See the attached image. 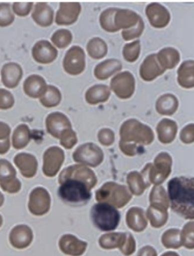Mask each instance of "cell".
I'll list each match as a JSON object with an SVG mask.
<instances>
[{"label":"cell","instance_id":"6da1fadb","mask_svg":"<svg viewBox=\"0 0 194 256\" xmlns=\"http://www.w3.org/2000/svg\"><path fill=\"white\" fill-rule=\"evenodd\" d=\"M168 192L174 212L185 218H193L194 179L185 176L173 178L168 184Z\"/></svg>","mask_w":194,"mask_h":256},{"label":"cell","instance_id":"7a4b0ae2","mask_svg":"<svg viewBox=\"0 0 194 256\" xmlns=\"http://www.w3.org/2000/svg\"><path fill=\"white\" fill-rule=\"evenodd\" d=\"M62 202L71 207H82L91 198V194L84 181L74 178L65 180L58 190Z\"/></svg>","mask_w":194,"mask_h":256},{"label":"cell","instance_id":"3957f363","mask_svg":"<svg viewBox=\"0 0 194 256\" xmlns=\"http://www.w3.org/2000/svg\"><path fill=\"white\" fill-rule=\"evenodd\" d=\"M90 218L97 229L101 231H112L119 226L121 215L117 208L112 204L98 203L92 208Z\"/></svg>","mask_w":194,"mask_h":256},{"label":"cell","instance_id":"277c9868","mask_svg":"<svg viewBox=\"0 0 194 256\" xmlns=\"http://www.w3.org/2000/svg\"><path fill=\"white\" fill-rule=\"evenodd\" d=\"M110 87L118 98L122 100L129 99L135 92V80L134 76L129 71L119 73L112 78Z\"/></svg>","mask_w":194,"mask_h":256},{"label":"cell","instance_id":"5b68a950","mask_svg":"<svg viewBox=\"0 0 194 256\" xmlns=\"http://www.w3.org/2000/svg\"><path fill=\"white\" fill-rule=\"evenodd\" d=\"M121 137L123 140L135 138L140 142L150 144L153 142V134L151 130L147 126L142 125L136 120H130L122 126Z\"/></svg>","mask_w":194,"mask_h":256},{"label":"cell","instance_id":"8992f818","mask_svg":"<svg viewBox=\"0 0 194 256\" xmlns=\"http://www.w3.org/2000/svg\"><path fill=\"white\" fill-rule=\"evenodd\" d=\"M85 52L82 48L73 46L67 51L63 60V68L71 76H78L85 70Z\"/></svg>","mask_w":194,"mask_h":256},{"label":"cell","instance_id":"52a82bcc","mask_svg":"<svg viewBox=\"0 0 194 256\" xmlns=\"http://www.w3.org/2000/svg\"><path fill=\"white\" fill-rule=\"evenodd\" d=\"M145 12L150 24L153 28H163L170 22V12L162 4L152 2L147 6Z\"/></svg>","mask_w":194,"mask_h":256},{"label":"cell","instance_id":"ba28073f","mask_svg":"<svg viewBox=\"0 0 194 256\" xmlns=\"http://www.w3.org/2000/svg\"><path fill=\"white\" fill-rule=\"evenodd\" d=\"M81 12L79 2H60L55 22L58 26H71L77 22Z\"/></svg>","mask_w":194,"mask_h":256},{"label":"cell","instance_id":"9c48e42d","mask_svg":"<svg viewBox=\"0 0 194 256\" xmlns=\"http://www.w3.org/2000/svg\"><path fill=\"white\" fill-rule=\"evenodd\" d=\"M32 56L38 64H52L58 56V50L48 40H39L32 48Z\"/></svg>","mask_w":194,"mask_h":256},{"label":"cell","instance_id":"30bf717a","mask_svg":"<svg viewBox=\"0 0 194 256\" xmlns=\"http://www.w3.org/2000/svg\"><path fill=\"white\" fill-rule=\"evenodd\" d=\"M103 152L97 146L93 144H86L81 146L74 152V160L77 162L96 166L103 160Z\"/></svg>","mask_w":194,"mask_h":256},{"label":"cell","instance_id":"8fae6325","mask_svg":"<svg viewBox=\"0 0 194 256\" xmlns=\"http://www.w3.org/2000/svg\"><path fill=\"white\" fill-rule=\"evenodd\" d=\"M166 72L157 60V54H153L144 58L140 67V76L145 82H152Z\"/></svg>","mask_w":194,"mask_h":256},{"label":"cell","instance_id":"7c38bea8","mask_svg":"<svg viewBox=\"0 0 194 256\" xmlns=\"http://www.w3.org/2000/svg\"><path fill=\"white\" fill-rule=\"evenodd\" d=\"M2 82L8 88H14L18 86L23 77V70L16 62L5 64L1 70Z\"/></svg>","mask_w":194,"mask_h":256},{"label":"cell","instance_id":"4fadbf2b","mask_svg":"<svg viewBox=\"0 0 194 256\" xmlns=\"http://www.w3.org/2000/svg\"><path fill=\"white\" fill-rule=\"evenodd\" d=\"M141 18V16L132 10L118 8L114 16V24L118 30H128L137 26Z\"/></svg>","mask_w":194,"mask_h":256},{"label":"cell","instance_id":"5bb4252c","mask_svg":"<svg viewBox=\"0 0 194 256\" xmlns=\"http://www.w3.org/2000/svg\"><path fill=\"white\" fill-rule=\"evenodd\" d=\"M47 88L46 80L42 76L31 74L28 76L23 84L24 92L31 98H40Z\"/></svg>","mask_w":194,"mask_h":256},{"label":"cell","instance_id":"9a60e30c","mask_svg":"<svg viewBox=\"0 0 194 256\" xmlns=\"http://www.w3.org/2000/svg\"><path fill=\"white\" fill-rule=\"evenodd\" d=\"M32 18L40 27H49L53 23V10L46 2H37L32 12Z\"/></svg>","mask_w":194,"mask_h":256},{"label":"cell","instance_id":"2e32d148","mask_svg":"<svg viewBox=\"0 0 194 256\" xmlns=\"http://www.w3.org/2000/svg\"><path fill=\"white\" fill-rule=\"evenodd\" d=\"M122 68V64L116 58H108L96 66L94 76L99 80H106Z\"/></svg>","mask_w":194,"mask_h":256},{"label":"cell","instance_id":"e0dca14e","mask_svg":"<svg viewBox=\"0 0 194 256\" xmlns=\"http://www.w3.org/2000/svg\"><path fill=\"white\" fill-rule=\"evenodd\" d=\"M111 96V90L106 84H95L92 86L85 94V100L90 105L104 103L109 100Z\"/></svg>","mask_w":194,"mask_h":256},{"label":"cell","instance_id":"ac0fdd59","mask_svg":"<svg viewBox=\"0 0 194 256\" xmlns=\"http://www.w3.org/2000/svg\"><path fill=\"white\" fill-rule=\"evenodd\" d=\"M157 60L162 68L173 70L180 62V52L174 48H165L157 54Z\"/></svg>","mask_w":194,"mask_h":256},{"label":"cell","instance_id":"d6986e66","mask_svg":"<svg viewBox=\"0 0 194 256\" xmlns=\"http://www.w3.org/2000/svg\"><path fill=\"white\" fill-rule=\"evenodd\" d=\"M47 130L52 136L59 138V132L62 128H71V124L66 116L61 112H52L46 119Z\"/></svg>","mask_w":194,"mask_h":256},{"label":"cell","instance_id":"ffe728a7","mask_svg":"<svg viewBox=\"0 0 194 256\" xmlns=\"http://www.w3.org/2000/svg\"><path fill=\"white\" fill-rule=\"evenodd\" d=\"M178 82L184 88L194 87V62L192 60L182 62L178 70Z\"/></svg>","mask_w":194,"mask_h":256},{"label":"cell","instance_id":"44dd1931","mask_svg":"<svg viewBox=\"0 0 194 256\" xmlns=\"http://www.w3.org/2000/svg\"><path fill=\"white\" fill-rule=\"evenodd\" d=\"M179 102L172 94H165L157 99L156 109L162 115H172L177 111Z\"/></svg>","mask_w":194,"mask_h":256},{"label":"cell","instance_id":"7402d4cb","mask_svg":"<svg viewBox=\"0 0 194 256\" xmlns=\"http://www.w3.org/2000/svg\"><path fill=\"white\" fill-rule=\"evenodd\" d=\"M157 132L162 142H171L177 132V124L170 120H163L159 124Z\"/></svg>","mask_w":194,"mask_h":256},{"label":"cell","instance_id":"603a6c76","mask_svg":"<svg viewBox=\"0 0 194 256\" xmlns=\"http://www.w3.org/2000/svg\"><path fill=\"white\" fill-rule=\"evenodd\" d=\"M89 56L94 60H101L108 52L107 44L100 38H93L87 45Z\"/></svg>","mask_w":194,"mask_h":256},{"label":"cell","instance_id":"cb8c5ba5","mask_svg":"<svg viewBox=\"0 0 194 256\" xmlns=\"http://www.w3.org/2000/svg\"><path fill=\"white\" fill-rule=\"evenodd\" d=\"M62 100V94L58 88L53 86H47L44 94L40 98V102L46 108H54L58 106Z\"/></svg>","mask_w":194,"mask_h":256},{"label":"cell","instance_id":"d4e9b609","mask_svg":"<svg viewBox=\"0 0 194 256\" xmlns=\"http://www.w3.org/2000/svg\"><path fill=\"white\" fill-rule=\"evenodd\" d=\"M118 8L115 7L108 8L102 12L100 16V26L103 30L109 33H115L119 32L114 24V16L117 12Z\"/></svg>","mask_w":194,"mask_h":256},{"label":"cell","instance_id":"484cf974","mask_svg":"<svg viewBox=\"0 0 194 256\" xmlns=\"http://www.w3.org/2000/svg\"><path fill=\"white\" fill-rule=\"evenodd\" d=\"M73 36L71 32L67 29H59L54 32L51 36V42L55 46L60 49L67 48L71 44Z\"/></svg>","mask_w":194,"mask_h":256},{"label":"cell","instance_id":"4316f807","mask_svg":"<svg viewBox=\"0 0 194 256\" xmlns=\"http://www.w3.org/2000/svg\"><path fill=\"white\" fill-rule=\"evenodd\" d=\"M44 158L46 168H58L63 160V152L58 148H52L46 152Z\"/></svg>","mask_w":194,"mask_h":256},{"label":"cell","instance_id":"83f0119b","mask_svg":"<svg viewBox=\"0 0 194 256\" xmlns=\"http://www.w3.org/2000/svg\"><path fill=\"white\" fill-rule=\"evenodd\" d=\"M141 42L135 40L131 43L126 44L124 46L122 54L124 58L128 62H134L138 60L141 54Z\"/></svg>","mask_w":194,"mask_h":256},{"label":"cell","instance_id":"f1b7e54d","mask_svg":"<svg viewBox=\"0 0 194 256\" xmlns=\"http://www.w3.org/2000/svg\"><path fill=\"white\" fill-rule=\"evenodd\" d=\"M14 21V13L11 10V6L7 2L0 4V27H7Z\"/></svg>","mask_w":194,"mask_h":256},{"label":"cell","instance_id":"f546056e","mask_svg":"<svg viewBox=\"0 0 194 256\" xmlns=\"http://www.w3.org/2000/svg\"><path fill=\"white\" fill-rule=\"evenodd\" d=\"M144 28H145V26H144V20L141 17L137 26H134L132 28L124 30L122 32V38L126 42H129V40H134L135 38H140L144 32Z\"/></svg>","mask_w":194,"mask_h":256},{"label":"cell","instance_id":"4dcf8cb0","mask_svg":"<svg viewBox=\"0 0 194 256\" xmlns=\"http://www.w3.org/2000/svg\"><path fill=\"white\" fill-rule=\"evenodd\" d=\"M29 140V130L26 126H20L14 132V146L16 148H22L26 146Z\"/></svg>","mask_w":194,"mask_h":256},{"label":"cell","instance_id":"1f68e13d","mask_svg":"<svg viewBox=\"0 0 194 256\" xmlns=\"http://www.w3.org/2000/svg\"><path fill=\"white\" fill-rule=\"evenodd\" d=\"M14 98L12 94L5 89L0 88V109L7 110L12 108Z\"/></svg>","mask_w":194,"mask_h":256},{"label":"cell","instance_id":"d6a6232c","mask_svg":"<svg viewBox=\"0 0 194 256\" xmlns=\"http://www.w3.org/2000/svg\"><path fill=\"white\" fill-rule=\"evenodd\" d=\"M33 6V2H14L12 10L17 16L25 17L30 14Z\"/></svg>","mask_w":194,"mask_h":256},{"label":"cell","instance_id":"836d02e7","mask_svg":"<svg viewBox=\"0 0 194 256\" xmlns=\"http://www.w3.org/2000/svg\"><path fill=\"white\" fill-rule=\"evenodd\" d=\"M99 138H100L102 144L109 146L113 142V132L109 130H101L99 133Z\"/></svg>","mask_w":194,"mask_h":256},{"label":"cell","instance_id":"e575fe53","mask_svg":"<svg viewBox=\"0 0 194 256\" xmlns=\"http://www.w3.org/2000/svg\"><path fill=\"white\" fill-rule=\"evenodd\" d=\"M76 142H77V140H76L75 133L71 131L69 132H67V134H64L61 142L65 148H71L75 144Z\"/></svg>","mask_w":194,"mask_h":256}]
</instances>
